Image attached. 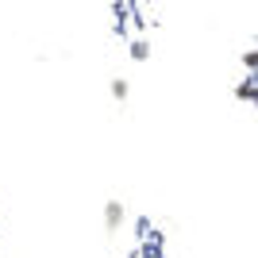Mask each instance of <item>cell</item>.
I'll list each match as a JSON object with an SVG mask.
<instances>
[{"instance_id":"7a4b0ae2","label":"cell","mask_w":258,"mask_h":258,"mask_svg":"<svg viewBox=\"0 0 258 258\" xmlns=\"http://www.w3.org/2000/svg\"><path fill=\"white\" fill-rule=\"evenodd\" d=\"M108 93H112V97H116L119 104H123V100H127V93H131V85L123 81V77H112V85H108Z\"/></svg>"},{"instance_id":"3957f363","label":"cell","mask_w":258,"mask_h":258,"mask_svg":"<svg viewBox=\"0 0 258 258\" xmlns=\"http://www.w3.org/2000/svg\"><path fill=\"white\" fill-rule=\"evenodd\" d=\"M131 58H135V62H147V58H151V43H147V39H135V43H131Z\"/></svg>"},{"instance_id":"6da1fadb","label":"cell","mask_w":258,"mask_h":258,"mask_svg":"<svg viewBox=\"0 0 258 258\" xmlns=\"http://www.w3.org/2000/svg\"><path fill=\"white\" fill-rule=\"evenodd\" d=\"M119 224H123V205H119V201H108L104 205V231L112 235V231H119Z\"/></svg>"}]
</instances>
